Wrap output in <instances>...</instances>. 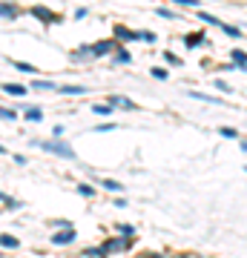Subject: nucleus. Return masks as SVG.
<instances>
[{
  "label": "nucleus",
  "mask_w": 247,
  "mask_h": 258,
  "mask_svg": "<svg viewBox=\"0 0 247 258\" xmlns=\"http://www.w3.org/2000/svg\"><path fill=\"white\" fill-rule=\"evenodd\" d=\"M40 147H43L46 152H55V155L75 158V149L69 147V144H64V141H40Z\"/></svg>",
  "instance_id": "obj_1"
},
{
  "label": "nucleus",
  "mask_w": 247,
  "mask_h": 258,
  "mask_svg": "<svg viewBox=\"0 0 247 258\" xmlns=\"http://www.w3.org/2000/svg\"><path fill=\"white\" fill-rule=\"evenodd\" d=\"M69 241H75L72 230H64V232H55V235H52V244H69Z\"/></svg>",
  "instance_id": "obj_2"
},
{
  "label": "nucleus",
  "mask_w": 247,
  "mask_h": 258,
  "mask_svg": "<svg viewBox=\"0 0 247 258\" xmlns=\"http://www.w3.org/2000/svg\"><path fill=\"white\" fill-rule=\"evenodd\" d=\"M3 92H6V95H23L26 89H23V86H18V83H6V86H3Z\"/></svg>",
  "instance_id": "obj_3"
},
{
  "label": "nucleus",
  "mask_w": 247,
  "mask_h": 258,
  "mask_svg": "<svg viewBox=\"0 0 247 258\" xmlns=\"http://www.w3.org/2000/svg\"><path fill=\"white\" fill-rule=\"evenodd\" d=\"M112 49V43H98V46H92V55H107Z\"/></svg>",
  "instance_id": "obj_4"
},
{
  "label": "nucleus",
  "mask_w": 247,
  "mask_h": 258,
  "mask_svg": "<svg viewBox=\"0 0 247 258\" xmlns=\"http://www.w3.org/2000/svg\"><path fill=\"white\" fill-rule=\"evenodd\" d=\"M104 189H110V192H121L124 186H121L118 181H104Z\"/></svg>",
  "instance_id": "obj_5"
},
{
  "label": "nucleus",
  "mask_w": 247,
  "mask_h": 258,
  "mask_svg": "<svg viewBox=\"0 0 247 258\" xmlns=\"http://www.w3.org/2000/svg\"><path fill=\"white\" fill-rule=\"evenodd\" d=\"M233 60L241 63V66H247V55H244V52H238V49H233Z\"/></svg>",
  "instance_id": "obj_6"
},
{
  "label": "nucleus",
  "mask_w": 247,
  "mask_h": 258,
  "mask_svg": "<svg viewBox=\"0 0 247 258\" xmlns=\"http://www.w3.org/2000/svg\"><path fill=\"white\" fill-rule=\"evenodd\" d=\"M92 112H95V115H110V106H107V103H95Z\"/></svg>",
  "instance_id": "obj_7"
},
{
  "label": "nucleus",
  "mask_w": 247,
  "mask_h": 258,
  "mask_svg": "<svg viewBox=\"0 0 247 258\" xmlns=\"http://www.w3.org/2000/svg\"><path fill=\"white\" fill-rule=\"evenodd\" d=\"M112 103L115 106H124V109H132V101H127V98H112Z\"/></svg>",
  "instance_id": "obj_8"
},
{
  "label": "nucleus",
  "mask_w": 247,
  "mask_h": 258,
  "mask_svg": "<svg viewBox=\"0 0 247 258\" xmlns=\"http://www.w3.org/2000/svg\"><path fill=\"white\" fill-rule=\"evenodd\" d=\"M3 247H6V249H15V247H18V238H12V235H3Z\"/></svg>",
  "instance_id": "obj_9"
},
{
  "label": "nucleus",
  "mask_w": 247,
  "mask_h": 258,
  "mask_svg": "<svg viewBox=\"0 0 247 258\" xmlns=\"http://www.w3.org/2000/svg\"><path fill=\"white\" fill-rule=\"evenodd\" d=\"M35 89H55V83H49V81H35Z\"/></svg>",
  "instance_id": "obj_10"
},
{
  "label": "nucleus",
  "mask_w": 247,
  "mask_h": 258,
  "mask_svg": "<svg viewBox=\"0 0 247 258\" xmlns=\"http://www.w3.org/2000/svg\"><path fill=\"white\" fill-rule=\"evenodd\" d=\"M61 92H69V95H83V89H78V86H61Z\"/></svg>",
  "instance_id": "obj_11"
},
{
  "label": "nucleus",
  "mask_w": 247,
  "mask_h": 258,
  "mask_svg": "<svg viewBox=\"0 0 247 258\" xmlns=\"http://www.w3.org/2000/svg\"><path fill=\"white\" fill-rule=\"evenodd\" d=\"M26 118H29V120H40L43 115H40V109H29V112H26Z\"/></svg>",
  "instance_id": "obj_12"
},
{
  "label": "nucleus",
  "mask_w": 247,
  "mask_h": 258,
  "mask_svg": "<svg viewBox=\"0 0 247 258\" xmlns=\"http://www.w3.org/2000/svg\"><path fill=\"white\" fill-rule=\"evenodd\" d=\"M219 132L224 135V138H236V129H230V126H221Z\"/></svg>",
  "instance_id": "obj_13"
},
{
  "label": "nucleus",
  "mask_w": 247,
  "mask_h": 258,
  "mask_svg": "<svg viewBox=\"0 0 247 258\" xmlns=\"http://www.w3.org/2000/svg\"><path fill=\"white\" fill-rule=\"evenodd\" d=\"M20 69V72H29V75H35V66H29V63H15Z\"/></svg>",
  "instance_id": "obj_14"
},
{
  "label": "nucleus",
  "mask_w": 247,
  "mask_h": 258,
  "mask_svg": "<svg viewBox=\"0 0 247 258\" xmlns=\"http://www.w3.org/2000/svg\"><path fill=\"white\" fill-rule=\"evenodd\" d=\"M221 29H224V32H227V35H233V37H238V35H241V32H238L236 26H224V23H221Z\"/></svg>",
  "instance_id": "obj_15"
},
{
  "label": "nucleus",
  "mask_w": 247,
  "mask_h": 258,
  "mask_svg": "<svg viewBox=\"0 0 247 258\" xmlns=\"http://www.w3.org/2000/svg\"><path fill=\"white\" fill-rule=\"evenodd\" d=\"M173 3H181V6H187V9H192V6H195L199 0H173Z\"/></svg>",
  "instance_id": "obj_16"
},
{
  "label": "nucleus",
  "mask_w": 247,
  "mask_h": 258,
  "mask_svg": "<svg viewBox=\"0 0 247 258\" xmlns=\"http://www.w3.org/2000/svg\"><path fill=\"white\" fill-rule=\"evenodd\" d=\"M3 18H6V20L15 18V9H12V6H3Z\"/></svg>",
  "instance_id": "obj_17"
},
{
  "label": "nucleus",
  "mask_w": 247,
  "mask_h": 258,
  "mask_svg": "<svg viewBox=\"0 0 247 258\" xmlns=\"http://www.w3.org/2000/svg\"><path fill=\"white\" fill-rule=\"evenodd\" d=\"M153 75H156L158 81H164V78H167V72H164V69H153Z\"/></svg>",
  "instance_id": "obj_18"
},
{
  "label": "nucleus",
  "mask_w": 247,
  "mask_h": 258,
  "mask_svg": "<svg viewBox=\"0 0 247 258\" xmlns=\"http://www.w3.org/2000/svg\"><path fill=\"white\" fill-rule=\"evenodd\" d=\"M3 118H6V120H15V118H18V115H15V112H12V109H3Z\"/></svg>",
  "instance_id": "obj_19"
},
{
  "label": "nucleus",
  "mask_w": 247,
  "mask_h": 258,
  "mask_svg": "<svg viewBox=\"0 0 247 258\" xmlns=\"http://www.w3.org/2000/svg\"><path fill=\"white\" fill-rule=\"evenodd\" d=\"M78 189H81L83 195H92V192H95V189H92V186H86V184H81V186H78Z\"/></svg>",
  "instance_id": "obj_20"
}]
</instances>
